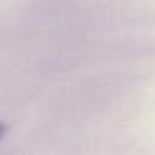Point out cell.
Segmentation results:
<instances>
[{
  "label": "cell",
  "mask_w": 155,
  "mask_h": 155,
  "mask_svg": "<svg viewBox=\"0 0 155 155\" xmlns=\"http://www.w3.org/2000/svg\"><path fill=\"white\" fill-rule=\"evenodd\" d=\"M4 136H6V124H4V122H0V140H2Z\"/></svg>",
  "instance_id": "6da1fadb"
}]
</instances>
